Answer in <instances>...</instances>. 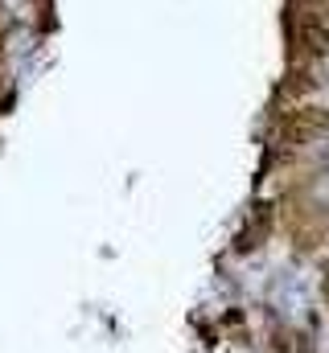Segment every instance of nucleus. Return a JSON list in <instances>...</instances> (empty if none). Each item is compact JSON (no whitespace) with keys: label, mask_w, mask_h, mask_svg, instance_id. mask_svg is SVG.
<instances>
[{"label":"nucleus","mask_w":329,"mask_h":353,"mask_svg":"<svg viewBox=\"0 0 329 353\" xmlns=\"http://www.w3.org/2000/svg\"><path fill=\"white\" fill-rule=\"evenodd\" d=\"M301 37H305V50L309 54H329V12L309 8L301 17Z\"/></svg>","instance_id":"obj_1"},{"label":"nucleus","mask_w":329,"mask_h":353,"mask_svg":"<svg viewBox=\"0 0 329 353\" xmlns=\"http://www.w3.org/2000/svg\"><path fill=\"white\" fill-rule=\"evenodd\" d=\"M326 226H329V201H326Z\"/></svg>","instance_id":"obj_2"}]
</instances>
